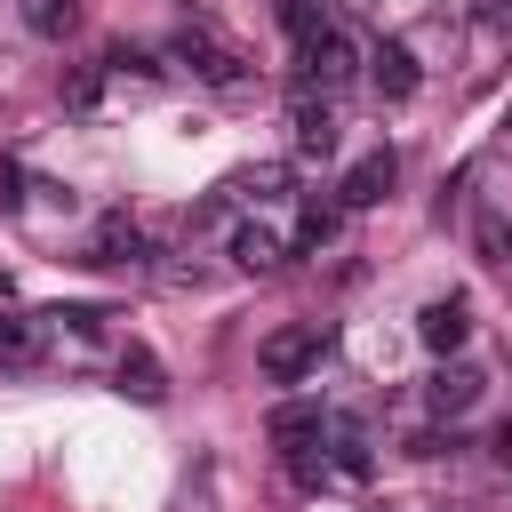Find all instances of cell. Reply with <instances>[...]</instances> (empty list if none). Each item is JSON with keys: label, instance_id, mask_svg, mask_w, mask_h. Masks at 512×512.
Masks as SVG:
<instances>
[{"label": "cell", "instance_id": "20", "mask_svg": "<svg viewBox=\"0 0 512 512\" xmlns=\"http://www.w3.org/2000/svg\"><path fill=\"white\" fill-rule=\"evenodd\" d=\"M96 96H104V64H88V72H72V88H64V104H72V112H88Z\"/></svg>", "mask_w": 512, "mask_h": 512}, {"label": "cell", "instance_id": "13", "mask_svg": "<svg viewBox=\"0 0 512 512\" xmlns=\"http://www.w3.org/2000/svg\"><path fill=\"white\" fill-rule=\"evenodd\" d=\"M472 400H480V376H472V368H456V360H448V368H432V376H424V408H432V416H448V424H456Z\"/></svg>", "mask_w": 512, "mask_h": 512}, {"label": "cell", "instance_id": "19", "mask_svg": "<svg viewBox=\"0 0 512 512\" xmlns=\"http://www.w3.org/2000/svg\"><path fill=\"white\" fill-rule=\"evenodd\" d=\"M232 192L240 200H280L288 192V168H248V176H232Z\"/></svg>", "mask_w": 512, "mask_h": 512}, {"label": "cell", "instance_id": "1", "mask_svg": "<svg viewBox=\"0 0 512 512\" xmlns=\"http://www.w3.org/2000/svg\"><path fill=\"white\" fill-rule=\"evenodd\" d=\"M352 72H360V40H352L336 16H328L320 32H304V40H296V88H320V96H336Z\"/></svg>", "mask_w": 512, "mask_h": 512}, {"label": "cell", "instance_id": "14", "mask_svg": "<svg viewBox=\"0 0 512 512\" xmlns=\"http://www.w3.org/2000/svg\"><path fill=\"white\" fill-rule=\"evenodd\" d=\"M120 392L144 400V408H160V400H168V368H160L144 344H128V352H120Z\"/></svg>", "mask_w": 512, "mask_h": 512}, {"label": "cell", "instance_id": "2", "mask_svg": "<svg viewBox=\"0 0 512 512\" xmlns=\"http://www.w3.org/2000/svg\"><path fill=\"white\" fill-rule=\"evenodd\" d=\"M320 352H328V328H320V320H288V328H272V336L256 344V376H264V384H304V376L320 368Z\"/></svg>", "mask_w": 512, "mask_h": 512}, {"label": "cell", "instance_id": "3", "mask_svg": "<svg viewBox=\"0 0 512 512\" xmlns=\"http://www.w3.org/2000/svg\"><path fill=\"white\" fill-rule=\"evenodd\" d=\"M168 56H176L184 72H200L208 88H240V80H248V72H240V56H232V48L216 40V32H192V24H184V32L168 40Z\"/></svg>", "mask_w": 512, "mask_h": 512}, {"label": "cell", "instance_id": "11", "mask_svg": "<svg viewBox=\"0 0 512 512\" xmlns=\"http://www.w3.org/2000/svg\"><path fill=\"white\" fill-rule=\"evenodd\" d=\"M48 352V312H0V368H32Z\"/></svg>", "mask_w": 512, "mask_h": 512}, {"label": "cell", "instance_id": "23", "mask_svg": "<svg viewBox=\"0 0 512 512\" xmlns=\"http://www.w3.org/2000/svg\"><path fill=\"white\" fill-rule=\"evenodd\" d=\"M504 128H512V112H504Z\"/></svg>", "mask_w": 512, "mask_h": 512}, {"label": "cell", "instance_id": "18", "mask_svg": "<svg viewBox=\"0 0 512 512\" xmlns=\"http://www.w3.org/2000/svg\"><path fill=\"white\" fill-rule=\"evenodd\" d=\"M328 24V0H280V32L288 40H304V32H320Z\"/></svg>", "mask_w": 512, "mask_h": 512}, {"label": "cell", "instance_id": "9", "mask_svg": "<svg viewBox=\"0 0 512 512\" xmlns=\"http://www.w3.org/2000/svg\"><path fill=\"white\" fill-rule=\"evenodd\" d=\"M152 256V240H144V224H128V216H104L96 232H88V264H144Z\"/></svg>", "mask_w": 512, "mask_h": 512}, {"label": "cell", "instance_id": "10", "mask_svg": "<svg viewBox=\"0 0 512 512\" xmlns=\"http://www.w3.org/2000/svg\"><path fill=\"white\" fill-rule=\"evenodd\" d=\"M416 336H424V352H464V336H472V320H464V304L456 296H432L424 312H416Z\"/></svg>", "mask_w": 512, "mask_h": 512}, {"label": "cell", "instance_id": "7", "mask_svg": "<svg viewBox=\"0 0 512 512\" xmlns=\"http://www.w3.org/2000/svg\"><path fill=\"white\" fill-rule=\"evenodd\" d=\"M368 80H376L384 104H408L416 80H424V72H416V48H408V40H376V48H368Z\"/></svg>", "mask_w": 512, "mask_h": 512}, {"label": "cell", "instance_id": "12", "mask_svg": "<svg viewBox=\"0 0 512 512\" xmlns=\"http://www.w3.org/2000/svg\"><path fill=\"white\" fill-rule=\"evenodd\" d=\"M224 248H232V264H240V272H280V264H288V240H280L272 224H232V240H224Z\"/></svg>", "mask_w": 512, "mask_h": 512}, {"label": "cell", "instance_id": "8", "mask_svg": "<svg viewBox=\"0 0 512 512\" xmlns=\"http://www.w3.org/2000/svg\"><path fill=\"white\" fill-rule=\"evenodd\" d=\"M264 432H272V448H320V432H328V408L320 400H280L272 416H264Z\"/></svg>", "mask_w": 512, "mask_h": 512}, {"label": "cell", "instance_id": "17", "mask_svg": "<svg viewBox=\"0 0 512 512\" xmlns=\"http://www.w3.org/2000/svg\"><path fill=\"white\" fill-rule=\"evenodd\" d=\"M472 240H480V256H488V264H512V216H504V208H480Z\"/></svg>", "mask_w": 512, "mask_h": 512}, {"label": "cell", "instance_id": "16", "mask_svg": "<svg viewBox=\"0 0 512 512\" xmlns=\"http://www.w3.org/2000/svg\"><path fill=\"white\" fill-rule=\"evenodd\" d=\"M24 24H32L40 40H64V32L80 24V0H24Z\"/></svg>", "mask_w": 512, "mask_h": 512}, {"label": "cell", "instance_id": "4", "mask_svg": "<svg viewBox=\"0 0 512 512\" xmlns=\"http://www.w3.org/2000/svg\"><path fill=\"white\" fill-rule=\"evenodd\" d=\"M288 144H296V160H328L336 152V112H328L320 88H296L288 96Z\"/></svg>", "mask_w": 512, "mask_h": 512}, {"label": "cell", "instance_id": "24", "mask_svg": "<svg viewBox=\"0 0 512 512\" xmlns=\"http://www.w3.org/2000/svg\"><path fill=\"white\" fill-rule=\"evenodd\" d=\"M504 8H512V0H504Z\"/></svg>", "mask_w": 512, "mask_h": 512}, {"label": "cell", "instance_id": "21", "mask_svg": "<svg viewBox=\"0 0 512 512\" xmlns=\"http://www.w3.org/2000/svg\"><path fill=\"white\" fill-rule=\"evenodd\" d=\"M456 448H464V440H456V424H448V432H416V440H408V456H424V464H432V456H456Z\"/></svg>", "mask_w": 512, "mask_h": 512}, {"label": "cell", "instance_id": "5", "mask_svg": "<svg viewBox=\"0 0 512 512\" xmlns=\"http://www.w3.org/2000/svg\"><path fill=\"white\" fill-rule=\"evenodd\" d=\"M392 184H400V152H392V144H376V152H360V160L344 168V184H336V208H376Z\"/></svg>", "mask_w": 512, "mask_h": 512}, {"label": "cell", "instance_id": "15", "mask_svg": "<svg viewBox=\"0 0 512 512\" xmlns=\"http://www.w3.org/2000/svg\"><path fill=\"white\" fill-rule=\"evenodd\" d=\"M336 224H344V208L312 192V200H304V216H296V256H320V248L336 240Z\"/></svg>", "mask_w": 512, "mask_h": 512}, {"label": "cell", "instance_id": "22", "mask_svg": "<svg viewBox=\"0 0 512 512\" xmlns=\"http://www.w3.org/2000/svg\"><path fill=\"white\" fill-rule=\"evenodd\" d=\"M488 448H496V464H504V472H512V416H504V424H496V440H488Z\"/></svg>", "mask_w": 512, "mask_h": 512}, {"label": "cell", "instance_id": "6", "mask_svg": "<svg viewBox=\"0 0 512 512\" xmlns=\"http://www.w3.org/2000/svg\"><path fill=\"white\" fill-rule=\"evenodd\" d=\"M320 464H328V480H368L376 472V456H368V432L352 424V416H328V432H320Z\"/></svg>", "mask_w": 512, "mask_h": 512}]
</instances>
